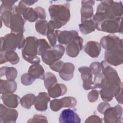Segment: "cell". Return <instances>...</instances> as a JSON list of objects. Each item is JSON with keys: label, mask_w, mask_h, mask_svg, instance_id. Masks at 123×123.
I'll return each mask as SVG.
<instances>
[{"label": "cell", "mask_w": 123, "mask_h": 123, "mask_svg": "<svg viewBox=\"0 0 123 123\" xmlns=\"http://www.w3.org/2000/svg\"><path fill=\"white\" fill-rule=\"evenodd\" d=\"M100 64L104 79L99 94L104 101L109 102L122 91L123 84L114 68L111 67L105 60L102 61Z\"/></svg>", "instance_id": "cell-1"}, {"label": "cell", "mask_w": 123, "mask_h": 123, "mask_svg": "<svg viewBox=\"0 0 123 123\" xmlns=\"http://www.w3.org/2000/svg\"><path fill=\"white\" fill-rule=\"evenodd\" d=\"M100 44L105 49V61L108 63L115 66L123 63L122 39L115 35H109L101 38Z\"/></svg>", "instance_id": "cell-2"}, {"label": "cell", "mask_w": 123, "mask_h": 123, "mask_svg": "<svg viewBox=\"0 0 123 123\" xmlns=\"http://www.w3.org/2000/svg\"><path fill=\"white\" fill-rule=\"evenodd\" d=\"M121 17H123V5L121 1L103 0L98 5L92 19L96 26L105 20Z\"/></svg>", "instance_id": "cell-3"}, {"label": "cell", "mask_w": 123, "mask_h": 123, "mask_svg": "<svg viewBox=\"0 0 123 123\" xmlns=\"http://www.w3.org/2000/svg\"><path fill=\"white\" fill-rule=\"evenodd\" d=\"M49 12L51 18L49 22L55 29L60 28L70 20V10L68 3L51 5L49 8Z\"/></svg>", "instance_id": "cell-4"}, {"label": "cell", "mask_w": 123, "mask_h": 123, "mask_svg": "<svg viewBox=\"0 0 123 123\" xmlns=\"http://www.w3.org/2000/svg\"><path fill=\"white\" fill-rule=\"evenodd\" d=\"M0 13L1 21L6 27L11 29V32L23 34L25 21L21 15L15 12L14 7L12 11H4Z\"/></svg>", "instance_id": "cell-5"}, {"label": "cell", "mask_w": 123, "mask_h": 123, "mask_svg": "<svg viewBox=\"0 0 123 123\" xmlns=\"http://www.w3.org/2000/svg\"><path fill=\"white\" fill-rule=\"evenodd\" d=\"M23 58L29 63H39L40 58L38 55V39L33 36L25 38V43L22 50Z\"/></svg>", "instance_id": "cell-6"}, {"label": "cell", "mask_w": 123, "mask_h": 123, "mask_svg": "<svg viewBox=\"0 0 123 123\" xmlns=\"http://www.w3.org/2000/svg\"><path fill=\"white\" fill-rule=\"evenodd\" d=\"M0 39V51L15 50L17 48L21 49L23 48L25 40L23 33L12 32L1 37Z\"/></svg>", "instance_id": "cell-7"}, {"label": "cell", "mask_w": 123, "mask_h": 123, "mask_svg": "<svg viewBox=\"0 0 123 123\" xmlns=\"http://www.w3.org/2000/svg\"><path fill=\"white\" fill-rule=\"evenodd\" d=\"M123 17L113 19H107L96 25V28L98 31L114 34L123 33L122 29Z\"/></svg>", "instance_id": "cell-8"}, {"label": "cell", "mask_w": 123, "mask_h": 123, "mask_svg": "<svg viewBox=\"0 0 123 123\" xmlns=\"http://www.w3.org/2000/svg\"><path fill=\"white\" fill-rule=\"evenodd\" d=\"M65 51L64 47L61 45H56L46 51L41 56L44 63L51 65L55 62L60 60L63 56Z\"/></svg>", "instance_id": "cell-9"}, {"label": "cell", "mask_w": 123, "mask_h": 123, "mask_svg": "<svg viewBox=\"0 0 123 123\" xmlns=\"http://www.w3.org/2000/svg\"><path fill=\"white\" fill-rule=\"evenodd\" d=\"M104 121L106 123H122L123 121L122 107L117 105L113 107H109L104 112Z\"/></svg>", "instance_id": "cell-10"}, {"label": "cell", "mask_w": 123, "mask_h": 123, "mask_svg": "<svg viewBox=\"0 0 123 123\" xmlns=\"http://www.w3.org/2000/svg\"><path fill=\"white\" fill-rule=\"evenodd\" d=\"M18 116L17 110L6 107L0 104V123H14Z\"/></svg>", "instance_id": "cell-11"}, {"label": "cell", "mask_w": 123, "mask_h": 123, "mask_svg": "<svg viewBox=\"0 0 123 123\" xmlns=\"http://www.w3.org/2000/svg\"><path fill=\"white\" fill-rule=\"evenodd\" d=\"M83 80V87L85 90L95 89V86L92 80L93 74L89 68L87 66H82L78 68Z\"/></svg>", "instance_id": "cell-12"}, {"label": "cell", "mask_w": 123, "mask_h": 123, "mask_svg": "<svg viewBox=\"0 0 123 123\" xmlns=\"http://www.w3.org/2000/svg\"><path fill=\"white\" fill-rule=\"evenodd\" d=\"M83 39L80 37L77 36L69 43L66 48V52L70 57H76L83 48Z\"/></svg>", "instance_id": "cell-13"}, {"label": "cell", "mask_w": 123, "mask_h": 123, "mask_svg": "<svg viewBox=\"0 0 123 123\" xmlns=\"http://www.w3.org/2000/svg\"><path fill=\"white\" fill-rule=\"evenodd\" d=\"M55 33L60 44L63 45L68 44L74 38L78 36V33L75 30H55Z\"/></svg>", "instance_id": "cell-14"}, {"label": "cell", "mask_w": 123, "mask_h": 123, "mask_svg": "<svg viewBox=\"0 0 123 123\" xmlns=\"http://www.w3.org/2000/svg\"><path fill=\"white\" fill-rule=\"evenodd\" d=\"M59 122L60 123H80L81 119L74 111L66 109L61 112Z\"/></svg>", "instance_id": "cell-15"}, {"label": "cell", "mask_w": 123, "mask_h": 123, "mask_svg": "<svg viewBox=\"0 0 123 123\" xmlns=\"http://www.w3.org/2000/svg\"><path fill=\"white\" fill-rule=\"evenodd\" d=\"M95 1L94 0H82L81 8V22L89 20L93 16V8Z\"/></svg>", "instance_id": "cell-16"}, {"label": "cell", "mask_w": 123, "mask_h": 123, "mask_svg": "<svg viewBox=\"0 0 123 123\" xmlns=\"http://www.w3.org/2000/svg\"><path fill=\"white\" fill-rule=\"evenodd\" d=\"M50 100V97L45 92H40L36 97L34 103L35 109L40 111H45L48 109V103Z\"/></svg>", "instance_id": "cell-17"}, {"label": "cell", "mask_w": 123, "mask_h": 123, "mask_svg": "<svg viewBox=\"0 0 123 123\" xmlns=\"http://www.w3.org/2000/svg\"><path fill=\"white\" fill-rule=\"evenodd\" d=\"M101 45L96 41H89L85 45L84 51L90 57L97 58L101 52Z\"/></svg>", "instance_id": "cell-18"}, {"label": "cell", "mask_w": 123, "mask_h": 123, "mask_svg": "<svg viewBox=\"0 0 123 123\" xmlns=\"http://www.w3.org/2000/svg\"><path fill=\"white\" fill-rule=\"evenodd\" d=\"M20 61L19 57L14 50H7L0 51V64L7 62L12 64H17Z\"/></svg>", "instance_id": "cell-19"}, {"label": "cell", "mask_w": 123, "mask_h": 123, "mask_svg": "<svg viewBox=\"0 0 123 123\" xmlns=\"http://www.w3.org/2000/svg\"><path fill=\"white\" fill-rule=\"evenodd\" d=\"M1 98L6 107L11 108H16L20 103V97L13 93H7L2 94Z\"/></svg>", "instance_id": "cell-20"}, {"label": "cell", "mask_w": 123, "mask_h": 123, "mask_svg": "<svg viewBox=\"0 0 123 123\" xmlns=\"http://www.w3.org/2000/svg\"><path fill=\"white\" fill-rule=\"evenodd\" d=\"M74 64L71 62L64 63L62 69L59 72L61 78L66 81L71 80L74 76Z\"/></svg>", "instance_id": "cell-21"}, {"label": "cell", "mask_w": 123, "mask_h": 123, "mask_svg": "<svg viewBox=\"0 0 123 123\" xmlns=\"http://www.w3.org/2000/svg\"><path fill=\"white\" fill-rule=\"evenodd\" d=\"M48 94L52 98H56L64 95L67 91L66 86L63 84L56 83L47 89Z\"/></svg>", "instance_id": "cell-22"}, {"label": "cell", "mask_w": 123, "mask_h": 123, "mask_svg": "<svg viewBox=\"0 0 123 123\" xmlns=\"http://www.w3.org/2000/svg\"><path fill=\"white\" fill-rule=\"evenodd\" d=\"M0 94L13 93L17 89V83L15 81L0 79Z\"/></svg>", "instance_id": "cell-23"}, {"label": "cell", "mask_w": 123, "mask_h": 123, "mask_svg": "<svg viewBox=\"0 0 123 123\" xmlns=\"http://www.w3.org/2000/svg\"><path fill=\"white\" fill-rule=\"evenodd\" d=\"M27 73L35 79H43L45 75L44 70L39 63L33 64L31 65L28 69Z\"/></svg>", "instance_id": "cell-24"}, {"label": "cell", "mask_w": 123, "mask_h": 123, "mask_svg": "<svg viewBox=\"0 0 123 123\" xmlns=\"http://www.w3.org/2000/svg\"><path fill=\"white\" fill-rule=\"evenodd\" d=\"M0 77L5 76L7 80L14 81L17 76V71L16 68L12 67L3 66L0 69Z\"/></svg>", "instance_id": "cell-25"}, {"label": "cell", "mask_w": 123, "mask_h": 123, "mask_svg": "<svg viewBox=\"0 0 123 123\" xmlns=\"http://www.w3.org/2000/svg\"><path fill=\"white\" fill-rule=\"evenodd\" d=\"M79 28L80 32L85 35H86L94 32L96 28V24L92 19L85 21L79 25Z\"/></svg>", "instance_id": "cell-26"}, {"label": "cell", "mask_w": 123, "mask_h": 123, "mask_svg": "<svg viewBox=\"0 0 123 123\" xmlns=\"http://www.w3.org/2000/svg\"><path fill=\"white\" fill-rule=\"evenodd\" d=\"M35 95L33 94H27L24 95L20 100V104L25 109H29L34 104L36 100Z\"/></svg>", "instance_id": "cell-27"}, {"label": "cell", "mask_w": 123, "mask_h": 123, "mask_svg": "<svg viewBox=\"0 0 123 123\" xmlns=\"http://www.w3.org/2000/svg\"><path fill=\"white\" fill-rule=\"evenodd\" d=\"M47 38L52 47L55 46L57 42V37L55 33V28L49 21L48 23V30L46 34Z\"/></svg>", "instance_id": "cell-28"}, {"label": "cell", "mask_w": 123, "mask_h": 123, "mask_svg": "<svg viewBox=\"0 0 123 123\" xmlns=\"http://www.w3.org/2000/svg\"><path fill=\"white\" fill-rule=\"evenodd\" d=\"M22 16L25 20L30 22H34L38 18L36 11L32 7H27L23 12Z\"/></svg>", "instance_id": "cell-29"}, {"label": "cell", "mask_w": 123, "mask_h": 123, "mask_svg": "<svg viewBox=\"0 0 123 123\" xmlns=\"http://www.w3.org/2000/svg\"><path fill=\"white\" fill-rule=\"evenodd\" d=\"M43 80L45 87L47 89L57 83V80L56 76L50 72H47L45 74Z\"/></svg>", "instance_id": "cell-30"}, {"label": "cell", "mask_w": 123, "mask_h": 123, "mask_svg": "<svg viewBox=\"0 0 123 123\" xmlns=\"http://www.w3.org/2000/svg\"><path fill=\"white\" fill-rule=\"evenodd\" d=\"M48 23V22L46 20L40 19L37 21L35 24V28L37 32L43 36H46Z\"/></svg>", "instance_id": "cell-31"}, {"label": "cell", "mask_w": 123, "mask_h": 123, "mask_svg": "<svg viewBox=\"0 0 123 123\" xmlns=\"http://www.w3.org/2000/svg\"><path fill=\"white\" fill-rule=\"evenodd\" d=\"M50 48L51 46L45 39H38V55L41 56Z\"/></svg>", "instance_id": "cell-32"}, {"label": "cell", "mask_w": 123, "mask_h": 123, "mask_svg": "<svg viewBox=\"0 0 123 123\" xmlns=\"http://www.w3.org/2000/svg\"><path fill=\"white\" fill-rule=\"evenodd\" d=\"M49 106L51 110L54 111H59L63 107V103L62 99H54L51 100Z\"/></svg>", "instance_id": "cell-33"}, {"label": "cell", "mask_w": 123, "mask_h": 123, "mask_svg": "<svg viewBox=\"0 0 123 123\" xmlns=\"http://www.w3.org/2000/svg\"><path fill=\"white\" fill-rule=\"evenodd\" d=\"M62 99L63 103V107L73 108L77 104L76 99L73 97H65L62 98Z\"/></svg>", "instance_id": "cell-34"}, {"label": "cell", "mask_w": 123, "mask_h": 123, "mask_svg": "<svg viewBox=\"0 0 123 123\" xmlns=\"http://www.w3.org/2000/svg\"><path fill=\"white\" fill-rule=\"evenodd\" d=\"M1 4L0 7V12L4 11H12L14 7V4L17 1L13 0H1Z\"/></svg>", "instance_id": "cell-35"}, {"label": "cell", "mask_w": 123, "mask_h": 123, "mask_svg": "<svg viewBox=\"0 0 123 123\" xmlns=\"http://www.w3.org/2000/svg\"><path fill=\"white\" fill-rule=\"evenodd\" d=\"M35 80V79L32 77L28 73L23 74L21 77V83L24 86H29L31 85Z\"/></svg>", "instance_id": "cell-36"}, {"label": "cell", "mask_w": 123, "mask_h": 123, "mask_svg": "<svg viewBox=\"0 0 123 123\" xmlns=\"http://www.w3.org/2000/svg\"><path fill=\"white\" fill-rule=\"evenodd\" d=\"M89 68L91 71L93 75H97L101 73V67L100 63L98 62H93L91 63L89 66Z\"/></svg>", "instance_id": "cell-37"}, {"label": "cell", "mask_w": 123, "mask_h": 123, "mask_svg": "<svg viewBox=\"0 0 123 123\" xmlns=\"http://www.w3.org/2000/svg\"><path fill=\"white\" fill-rule=\"evenodd\" d=\"M27 123H35V122H48L46 117L43 116L41 114H36L33 116V117L29 119L27 122Z\"/></svg>", "instance_id": "cell-38"}, {"label": "cell", "mask_w": 123, "mask_h": 123, "mask_svg": "<svg viewBox=\"0 0 123 123\" xmlns=\"http://www.w3.org/2000/svg\"><path fill=\"white\" fill-rule=\"evenodd\" d=\"M64 63V62L63 61L58 60L51 65H49V66L52 70L56 72H59L62 69Z\"/></svg>", "instance_id": "cell-39"}, {"label": "cell", "mask_w": 123, "mask_h": 123, "mask_svg": "<svg viewBox=\"0 0 123 123\" xmlns=\"http://www.w3.org/2000/svg\"><path fill=\"white\" fill-rule=\"evenodd\" d=\"M99 94V91L97 90H93L91 91L87 95V98L89 102H96L98 98Z\"/></svg>", "instance_id": "cell-40"}, {"label": "cell", "mask_w": 123, "mask_h": 123, "mask_svg": "<svg viewBox=\"0 0 123 123\" xmlns=\"http://www.w3.org/2000/svg\"><path fill=\"white\" fill-rule=\"evenodd\" d=\"M34 10L36 11L38 15V18L42 20H45L46 17V14L45 10L41 7H37Z\"/></svg>", "instance_id": "cell-41"}, {"label": "cell", "mask_w": 123, "mask_h": 123, "mask_svg": "<svg viewBox=\"0 0 123 123\" xmlns=\"http://www.w3.org/2000/svg\"><path fill=\"white\" fill-rule=\"evenodd\" d=\"M102 123V119L96 115H92L88 117L85 123Z\"/></svg>", "instance_id": "cell-42"}, {"label": "cell", "mask_w": 123, "mask_h": 123, "mask_svg": "<svg viewBox=\"0 0 123 123\" xmlns=\"http://www.w3.org/2000/svg\"><path fill=\"white\" fill-rule=\"evenodd\" d=\"M110 107V105L107 103V102H101L100 103L98 106V111L101 113V114H103L104 112L105 111V110L108 108L109 107Z\"/></svg>", "instance_id": "cell-43"}, {"label": "cell", "mask_w": 123, "mask_h": 123, "mask_svg": "<svg viewBox=\"0 0 123 123\" xmlns=\"http://www.w3.org/2000/svg\"><path fill=\"white\" fill-rule=\"evenodd\" d=\"M23 3L26 5V6H31L34 4L35 2H37V0H22Z\"/></svg>", "instance_id": "cell-44"}]
</instances>
